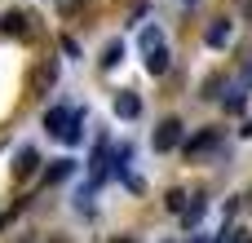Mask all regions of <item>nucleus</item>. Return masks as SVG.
<instances>
[{
    "label": "nucleus",
    "mask_w": 252,
    "mask_h": 243,
    "mask_svg": "<svg viewBox=\"0 0 252 243\" xmlns=\"http://www.w3.org/2000/svg\"><path fill=\"white\" fill-rule=\"evenodd\" d=\"M44 128H49L53 137H62L66 146H80V142H84V133H80V128H84V115L71 111V106H53V111L44 115Z\"/></svg>",
    "instance_id": "nucleus-1"
},
{
    "label": "nucleus",
    "mask_w": 252,
    "mask_h": 243,
    "mask_svg": "<svg viewBox=\"0 0 252 243\" xmlns=\"http://www.w3.org/2000/svg\"><path fill=\"white\" fill-rule=\"evenodd\" d=\"M177 142H182V120H164L155 133V151H173Z\"/></svg>",
    "instance_id": "nucleus-2"
},
{
    "label": "nucleus",
    "mask_w": 252,
    "mask_h": 243,
    "mask_svg": "<svg viewBox=\"0 0 252 243\" xmlns=\"http://www.w3.org/2000/svg\"><path fill=\"white\" fill-rule=\"evenodd\" d=\"M115 115H120V120H137V115H142V102H137L133 93H115Z\"/></svg>",
    "instance_id": "nucleus-3"
},
{
    "label": "nucleus",
    "mask_w": 252,
    "mask_h": 243,
    "mask_svg": "<svg viewBox=\"0 0 252 243\" xmlns=\"http://www.w3.org/2000/svg\"><path fill=\"white\" fill-rule=\"evenodd\" d=\"M146 71H151V75H164V71H168V49H164V44L146 49Z\"/></svg>",
    "instance_id": "nucleus-4"
},
{
    "label": "nucleus",
    "mask_w": 252,
    "mask_h": 243,
    "mask_svg": "<svg viewBox=\"0 0 252 243\" xmlns=\"http://www.w3.org/2000/svg\"><path fill=\"white\" fill-rule=\"evenodd\" d=\"M204 40H208V44H213V49H221V44H226V40H230V22H226V18H217V22H213V27H208V35H204Z\"/></svg>",
    "instance_id": "nucleus-5"
},
{
    "label": "nucleus",
    "mask_w": 252,
    "mask_h": 243,
    "mask_svg": "<svg viewBox=\"0 0 252 243\" xmlns=\"http://www.w3.org/2000/svg\"><path fill=\"white\" fill-rule=\"evenodd\" d=\"M217 137H221V133H217V128H208V133L190 137V146H186V151H190V155H195V151H208V146H217Z\"/></svg>",
    "instance_id": "nucleus-6"
},
{
    "label": "nucleus",
    "mask_w": 252,
    "mask_h": 243,
    "mask_svg": "<svg viewBox=\"0 0 252 243\" xmlns=\"http://www.w3.org/2000/svg\"><path fill=\"white\" fill-rule=\"evenodd\" d=\"M35 164H40V155H35V151L27 146V151L18 155V177H31V173H35Z\"/></svg>",
    "instance_id": "nucleus-7"
},
{
    "label": "nucleus",
    "mask_w": 252,
    "mask_h": 243,
    "mask_svg": "<svg viewBox=\"0 0 252 243\" xmlns=\"http://www.w3.org/2000/svg\"><path fill=\"white\" fill-rule=\"evenodd\" d=\"M120 58H124V44H120V40H111V44L102 49V66H115Z\"/></svg>",
    "instance_id": "nucleus-8"
},
{
    "label": "nucleus",
    "mask_w": 252,
    "mask_h": 243,
    "mask_svg": "<svg viewBox=\"0 0 252 243\" xmlns=\"http://www.w3.org/2000/svg\"><path fill=\"white\" fill-rule=\"evenodd\" d=\"M4 31H27V13H4Z\"/></svg>",
    "instance_id": "nucleus-9"
},
{
    "label": "nucleus",
    "mask_w": 252,
    "mask_h": 243,
    "mask_svg": "<svg viewBox=\"0 0 252 243\" xmlns=\"http://www.w3.org/2000/svg\"><path fill=\"white\" fill-rule=\"evenodd\" d=\"M71 168H75L71 159H58V164L49 168V182H62V177H71Z\"/></svg>",
    "instance_id": "nucleus-10"
},
{
    "label": "nucleus",
    "mask_w": 252,
    "mask_h": 243,
    "mask_svg": "<svg viewBox=\"0 0 252 243\" xmlns=\"http://www.w3.org/2000/svg\"><path fill=\"white\" fill-rule=\"evenodd\" d=\"M168 208H173V213H186V195H182V190H168Z\"/></svg>",
    "instance_id": "nucleus-11"
},
{
    "label": "nucleus",
    "mask_w": 252,
    "mask_h": 243,
    "mask_svg": "<svg viewBox=\"0 0 252 243\" xmlns=\"http://www.w3.org/2000/svg\"><path fill=\"white\" fill-rule=\"evenodd\" d=\"M155 44H159V31L146 27V31H142V49H155Z\"/></svg>",
    "instance_id": "nucleus-12"
},
{
    "label": "nucleus",
    "mask_w": 252,
    "mask_h": 243,
    "mask_svg": "<svg viewBox=\"0 0 252 243\" xmlns=\"http://www.w3.org/2000/svg\"><path fill=\"white\" fill-rule=\"evenodd\" d=\"M221 243H252V235H248V230H230Z\"/></svg>",
    "instance_id": "nucleus-13"
},
{
    "label": "nucleus",
    "mask_w": 252,
    "mask_h": 243,
    "mask_svg": "<svg viewBox=\"0 0 252 243\" xmlns=\"http://www.w3.org/2000/svg\"><path fill=\"white\" fill-rule=\"evenodd\" d=\"M58 4H62V9H66V13H71V9H75V0H58Z\"/></svg>",
    "instance_id": "nucleus-14"
},
{
    "label": "nucleus",
    "mask_w": 252,
    "mask_h": 243,
    "mask_svg": "<svg viewBox=\"0 0 252 243\" xmlns=\"http://www.w3.org/2000/svg\"><path fill=\"white\" fill-rule=\"evenodd\" d=\"M244 137H252V120H248V124H244Z\"/></svg>",
    "instance_id": "nucleus-15"
},
{
    "label": "nucleus",
    "mask_w": 252,
    "mask_h": 243,
    "mask_svg": "<svg viewBox=\"0 0 252 243\" xmlns=\"http://www.w3.org/2000/svg\"><path fill=\"white\" fill-rule=\"evenodd\" d=\"M53 243H62V239H53Z\"/></svg>",
    "instance_id": "nucleus-16"
}]
</instances>
